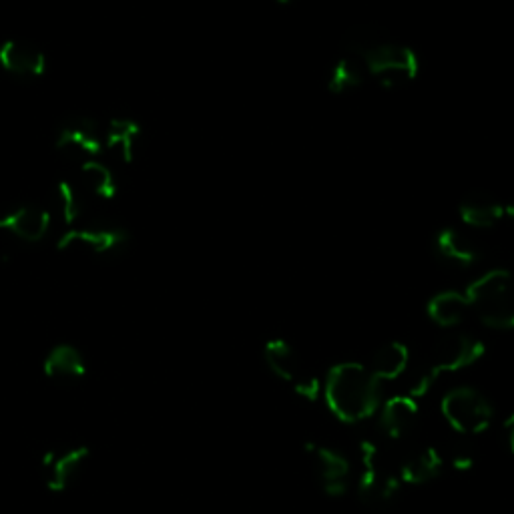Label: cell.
I'll return each mask as SVG.
<instances>
[{"instance_id": "cell-28", "label": "cell", "mask_w": 514, "mask_h": 514, "mask_svg": "<svg viewBox=\"0 0 514 514\" xmlns=\"http://www.w3.org/2000/svg\"><path fill=\"white\" fill-rule=\"evenodd\" d=\"M276 3H278V5H292L294 0H276Z\"/></svg>"}, {"instance_id": "cell-17", "label": "cell", "mask_w": 514, "mask_h": 514, "mask_svg": "<svg viewBox=\"0 0 514 514\" xmlns=\"http://www.w3.org/2000/svg\"><path fill=\"white\" fill-rule=\"evenodd\" d=\"M45 374L57 382H79L87 374V362L75 346L59 344L45 360Z\"/></svg>"}, {"instance_id": "cell-3", "label": "cell", "mask_w": 514, "mask_h": 514, "mask_svg": "<svg viewBox=\"0 0 514 514\" xmlns=\"http://www.w3.org/2000/svg\"><path fill=\"white\" fill-rule=\"evenodd\" d=\"M464 296L484 326L492 330L514 328V278L508 272L492 270L482 274L468 286Z\"/></svg>"}, {"instance_id": "cell-14", "label": "cell", "mask_w": 514, "mask_h": 514, "mask_svg": "<svg viewBox=\"0 0 514 514\" xmlns=\"http://www.w3.org/2000/svg\"><path fill=\"white\" fill-rule=\"evenodd\" d=\"M57 149H79L87 155L103 151L99 123L87 115L67 117L57 135Z\"/></svg>"}, {"instance_id": "cell-26", "label": "cell", "mask_w": 514, "mask_h": 514, "mask_svg": "<svg viewBox=\"0 0 514 514\" xmlns=\"http://www.w3.org/2000/svg\"><path fill=\"white\" fill-rule=\"evenodd\" d=\"M502 444L504 448L514 454V414H510L504 422H502Z\"/></svg>"}, {"instance_id": "cell-18", "label": "cell", "mask_w": 514, "mask_h": 514, "mask_svg": "<svg viewBox=\"0 0 514 514\" xmlns=\"http://www.w3.org/2000/svg\"><path fill=\"white\" fill-rule=\"evenodd\" d=\"M442 454L436 448H420L404 456L400 462L398 474L402 482L408 484H426L440 476L442 472Z\"/></svg>"}, {"instance_id": "cell-11", "label": "cell", "mask_w": 514, "mask_h": 514, "mask_svg": "<svg viewBox=\"0 0 514 514\" xmlns=\"http://www.w3.org/2000/svg\"><path fill=\"white\" fill-rule=\"evenodd\" d=\"M51 213L39 205H23L17 211L0 213V231H11L15 237L37 243L47 237Z\"/></svg>"}, {"instance_id": "cell-7", "label": "cell", "mask_w": 514, "mask_h": 514, "mask_svg": "<svg viewBox=\"0 0 514 514\" xmlns=\"http://www.w3.org/2000/svg\"><path fill=\"white\" fill-rule=\"evenodd\" d=\"M264 358L268 368L284 382H288L302 398L314 402L320 396V380L304 366L294 348L282 340H270L264 348Z\"/></svg>"}, {"instance_id": "cell-1", "label": "cell", "mask_w": 514, "mask_h": 514, "mask_svg": "<svg viewBox=\"0 0 514 514\" xmlns=\"http://www.w3.org/2000/svg\"><path fill=\"white\" fill-rule=\"evenodd\" d=\"M344 51L354 55L386 89H400L416 81L420 73L418 55L374 25H360L348 31Z\"/></svg>"}, {"instance_id": "cell-9", "label": "cell", "mask_w": 514, "mask_h": 514, "mask_svg": "<svg viewBox=\"0 0 514 514\" xmlns=\"http://www.w3.org/2000/svg\"><path fill=\"white\" fill-rule=\"evenodd\" d=\"M131 241V235L123 227H81V229H71L61 235L57 247L61 251L69 247H89L91 251L99 255L107 253H117L127 247Z\"/></svg>"}, {"instance_id": "cell-13", "label": "cell", "mask_w": 514, "mask_h": 514, "mask_svg": "<svg viewBox=\"0 0 514 514\" xmlns=\"http://www.w3.org/2000/svg\"><path fill=\"white\" fill-rule=\"evenodd\" d=\"M460 219L472 229H492L504 219V205L484 189L468 191L458 205Z\"/></svg>"}, {"instance_id": "cell-12", "label": "cell", "mask_w": 514, "mask_h": 514, "mask_svg": "<svg viewBox=\"0 0 514 514\" xmlns=\"http://www.w3.org/2000/svg\"><path fill=\"white\" fill-rule=\"evenodd\" d=\"M87 460H89V450L85 446L71 448V450L59 452V454L51 452L43 462L45 482H47L49 490H53V492L67 490L79 478Z\"/></svg>"}, {"instance_id": "cell-10", "label": "cell", "mask_w": 514, "mask_h": 514, "mask_svg": "<svg viewBox=\"0 0 514 514\" xmlns=\"http://www.w3.org/2000/svg\"><path fill=\"white\" fill-rule=\"evenodd\" d=\"M0 67L19 79H39L47 71V57L37 45L13 39L0 47Z\"/></svg>"}, {"instance_id": "cell-15", "label": "cell", "mask_w": 514, "mask_h": 514, "mask_svg": "<svg viewBox=\"0 0 514 514\" xmlns=\"http://www.w3.org/2000/svg\"><path fill=\"white\" fill-rule=\"evenodd\" d=\"M434 253L440 264L454 270H466L478 262V247L464 233L452 227L436 233Z\"/></svg>"}, {"instance_id": "cell-25", "label": "cell", "mask_w": 514, "mask_h": 514, "mask_svg": "<svg viewBox=\"0 0 514 514\" xmlns=\"http://www.w3.org/2000/svg\"><path fill=\"white\" fill-rule=\"evenodd\" d=\"M448 458L456 470H468L476 462V450L466 440V436L458 434V438L448 446Z\"/></svg>"}, {"instance_id": "cell-8", "label": "cell", "mask_w": 514, "mask_h": 514, "mask_svg": "<svg viewBox=\"0 0 514 514\" xmlns=\"http://www.w3.org/2000/svg\"><path fill=\"white\" fill-rule=\"evenodd\" d=\"M308 454L312 458L316 478L324 492L330 496H342L348 490L350 480V462L346 460V456L338 450L318 444H310Z\"/></svg>"}, {"instance_id": "cell-21", "label": "cell", "mask_w": 514, "mask_h": 514, "mask_svg": "<svg viewBox=\"0 0 514 514\" xmlns=\"http://www.w3.org/2000/svg\"><path fill=\"white\" fill-rule=\"evenodd\" d=\"M408 362H410L408 348L402 342H390L376 352L370 370L378 378V382L396 380L406 372Z\"/></svg>"}, {"instance_id": "cell-19", "label": "cell", "mask_w": 514, "mask_h": 514, "mask_svg": "<svg viewBox=\"0 0 514 514\" xmlns=\"http://www.w3.org/2000/svg\"><path fill=\"white\" fill-rule=\"evenodd\" d=\"M366 79V69L364 65L350 53H342L328 75V91L334 95H346L364 85Z\"/></svg>"}, {"instance_id": "cell-2", "label": "cell", "mask_w": 514, "mask_h": 514, "mask_svg": "<svg viewBox=\"0 0 514 514\" xmlns=\"http://www.w3.org/2000/svg\"><path fill=\"white\" fill-rule=\"evenodd\" d=\"M378 378L358 362L336 364L326 382L328 408L348 424L370 418L380 404Z\"/></svg>"}, {"instance_id": "cell-6", "label": "cell", "mask_w": 514, "mask_h": 514, "mask_svg": "<svg viewBox=\"0 0 514 514\" xmlns=\"http://www.w3.org/2000/svg\"><path fill=\"white\" fill-rule=\"evenodd\" d=\"M442 414L456 434L472 436L490 426L494 412L490 402L478 390L460 386L442 398Z\"/></svg>"}, {"instance_id": "cell-16", "label": "cell", "mask_w": 514, "mask_h": 514, "mask_svg": "<svg viewBox=\"0 0 514 514\" xmlns=\"http://www.w3.org/2000/svg\"><path fill=\"white\" fill-rule=\"evenodd\" d=\"M420 418V408L412 396L390 398L380 412L382 434L390 440H402L408 436Z\"/></svg>"}, {"instance_id": "cell-27", "label": "cell", "mask_w": 514, "mask_h": 514, "mask_svg": "<svg viewBox=\"0 0 514 514\" xmlns=\"http://www.w3.org/2000/svg\"><path fill=\"white\" fill-rule=\"evenodd\" d=\"M504 217H508V219L514 221V201H510V203L504 205Z\"/></svg>"}, {"instance_id": "cell-22", "label": "cell", "mask_w": 514, "mask_h": 514, "mask_svg": "<svg viewBox=\"0 0 514 514\" xmlns=\"http://www.w3.org/2000/svg\"><path fill=\"white\" fill-rule=\"evenodd\" d=\"M141 137V125L133 119H111L105 141L111 149H117L125 163L135 159V147Z\"/></svg>"}, {"instance_id": "cell-5", "label": "cell", "mask_w": 514, "mask_h": 514, "mask_svg": "<svg viewBox=\"0 0 514 514\" xmlns=\"http://www.w3.org/2000/svg\"><path fill=\"white\" fill-rule=\"evenodd\" d=\"M360 458L364 466L360 476V500L370 508L388 506L400 492V478L390 468L384 446L374 438H366L360 444Z\"/></svg>"}, {"instance_id": "cell-20", "label": "cell", "mask_w": 514, "mask_h": 514, "mask_svg": "<svg viewBox=\"0 0 514 514\" xmlns=\"http://www.w3.org/2000/svg\"><path fill=\"white\" fill-rule=\"evenodd\" d=\"M468 310H470V304H468L466 296L458 294V292L436 294L426 306V312H428L430 320L434 324H438L440 328L458 326L466 318Z\"/></svg>"}, {"instance_id": "cell-24", "label": "cell", "mask_w": 514, "mask_h": 514, "mask_svg": "<svg viewBox=\"0 0 514 514\" xmlns=\"http://www.w3.org/2000/svg\"><path fill=\"white\" fill-rule=\"evenodd\" d=\"M59 197H61V205H63V217L69 225H73L77 219H81L85 215L83 195L73 183L61 181L59 183Z\"/></svg>"}, {"instance_id": "cell-23", "label": "cell", "mask_w": 514, "mask_h": 514, "mask_svg": "<svg viewBox=\"0 0 514 514\" xmlns=\"http://www.w3.org/2000/svg\"><path fill=\"white\" fill-rule=\"evenodd\" d=\"M81 177L89 189L101 199H113L117 195V179L113 171L101 161H85L81 165Z\"/></svg>"}, {"instance_id": "cell-4", "label": "cell", "mask_w": 514, "mask_h": 514, "mask_svg": "<svg viewBox=\"0 0 514 514\" xmlns=\"http://www.w3.org/2000/svg\"><path fill=\"white\" fill-rule=\"evenodd\" d=\"M482 354H484V344L466 334L444 336L432 348L426 370L416 378L412 386V396L426 394L442 374H452L462 368H468L474 362H478Z\"/></svg>"}]
</instances>
